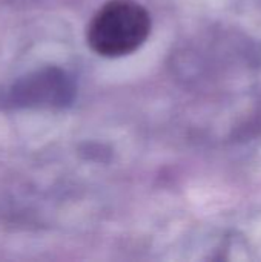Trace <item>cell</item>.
I'll use <instances>...</instances> for the list:
<instances>
[{"label":"cell","mask_w":261,"mask_h":262,"mask_svg":"<svg viewBox=\"0 0 261 262\" xmlns=\"http://www.w3.org/2000/svg\"><path fill=\"white\" fill-rule=\"evenodd\" d=\"M151 15L134 0H111L91 18L86 38L102 57H123L137 51L149 37Z\"/></svg>","instance_id":"obj_1"}]
</instances>
